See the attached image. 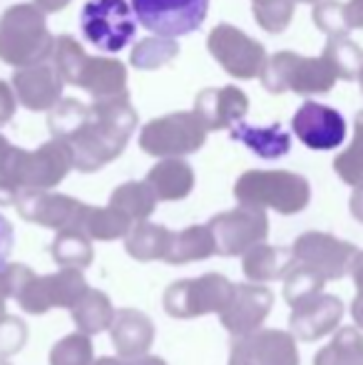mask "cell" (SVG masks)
I'll use <instances>...</instances> for the list:
<instances>
[{"label": "cell", "instance_id": "30", "mask_svg": "<svg viewBox=\"0 0 363 365\" xmlns=\"http://www.w3.org/2000/svg\"><path fill=\"white\" fill-rule=\"evenodd\" d=\"M314 365H363V336L359 328H341L314 358Z\"/></svg>", "mask_w": 363, "mask_h": 365}, {"label": "cell", "instance_id": "49", "mask_svg": "<svg viewBox=\"0 0 363 365\" xmlns=\"http://www.w3.org/2000/svg\"><path fill=\"white\" fill-rule=\"evenodd\" d=\"M13 152H15V147L10 145V142L5 140L3 135H0V172H3V169L8 167L10 157H13Z\"/></svg>", "mask_w": 363, "mask_h": 365}, {"label": "cell", "instance_id": "19", "mask_svg": "<svg viewBox=\"0 0 363 365\" xmlns=\"http://www.w3.org/2000/svg\"><path fill=\"white\" fill-rule=\"evenodd\" d=\"M63 77L53 65H35V68L15 70L13 92L15 100L33 112H53L63 102Z\"/></svg>", "mask_w": 363, "mask_h": 365}, {"label": "cell", "instance_id": "50", "mask_svg": "<svg viewBox=\"0 0 363 365\" xmlns=\"http://www.w3.org/2000/svg\"><path fill=\"white\" fill-rule=\"evenodd\" d=\"M125 365H167V363L157 356H142V358H135V361H125Z\"/></svg>", "mask_w": 363, "mask_h": 365}, {"label": "cell", "instance_id": "38", "mask_svg": "<svg viewBox=\"0 0 363 365\" xmlns=\"http://www.w3.org/2000/svg\"><path fill=\"white\" fill-rule=\"evenodd\" d=\"M296 0H252V10L257 23L267 33H284L294 18Z\"/></svg>", "mask_w": 363, "mask_h": 365}, {"label": "cell", "instance_id": "51", "mask_svg": "<svg viewBox=\"0 0 363 365\" xmlns=\"http://www.w3.org/2000/svg\"><path fill=\"white\" fill-rule=\"evenodd\" d=\"M92 365H125V361L122 358H110V356H105V358H97Z\"/></svg>", "mask_w": 363, "mask_h": 365}, {"label": "cell", "instance_id": "36", "mask_svg": "<svg viewBox=\"0 0 363 365\" xmlns=\"http://www.w3.org/2000/svg\"><path fill=\"white\" fill-rule=\"evenodd\" d=\"M324 284L326 281L321 279L319 274H314V271L306 269V266L296 264L284 279L286 303H289L291 308H296V306H301V303L311 301V298L321 296V293H324Z\"/></svg>", "mask_w": 363, "mask_h": 365}, {"label": "cell", "instance_id": "12", "mask_svg": "<svg viewBox=\"0 0 363 365\" xmlns=\"http://www.w3.org/2000/svg\"><path fill=\"white\" fill-rule=\"evenodd\" d=\"M207 48L212 53V58L237 80L262 77L269 60L262 43H257L254 38H249L247 33H242V30L229 23L217 25L209 33Z\"/></svg>", "mask_w": 363, "mask_h": 365}, {"label": "cell", "instance_id": "15", "mask_svg": "<svg viewBox=\"0 0 363 365\" xmlns=\"http://www.w3.org/2000/svg\"><path fill=\"white\" fill-rule=\"evenodd\" d=\"M18 214L30 224L45 226V229L60 231H83L90 207L65 194L50 192H20L15 199Z\"/></svg>", "mask_w": 363, "mask_h": 365}, {"label": "cell", "instance_id": "37", "mask_svg": "<svg viewBox=\"0 0 363 365\" xmlns=\"http://www.w3.org/2000/svg\"><path fill=\"white\" fill-rule=\"evenodd\" d=\"M92 341L90 336L75 331L58 341L50 351V365H92Z\"/></svg>", "mask_w": 363, "mask_h": 365}, {"label": "cell", "instance_id": "18", "mask_svg": "<svg viewBox=\"0 0 363 365\" xmlns=\"http://www.w3.org/2000/svg\"><path fill=\"white\" fill-rule=\"evenodd\" d=\"M274 293L259 284H237L229 306L222 313V326L234 338H247L262 331V323L272 313Z\"/></svg>", "mask_w": 363, "mask_h": 365}, {"label": "cell", "instance_id": "23", "mask_svg": "<svg viewBox=\"0 0 363 365\" xmlns=\"http://www.w3.org/2000/svg\"><path fill=\"white\" fill-rule=\"evenodd\" d=\"M147 187L155 192L157 202H180L194 189V169L184 159H162L147 172Z\"/></svg>", "mask_w": 363, "mask_h": 365}, {"label": "cell", "instance_id": "35", "mask_svg": "<svg viewBox=\"0 0 363 365\" xmlns=\"http://www.w3.org/2000/svg\"><path fill=\"white\" fill-rule=\"evenodd\" d=\"M334 169L349 187H363V110L356 115V132L346 152H341L334 162Z\"/></svg>", "mask_w": 363, "mask_h": 365}, {"label": "cell", "instance_id": "7", "mask_svg": "<svg viewBox=\"0 0 363 365\" xmlns=\"http://www.w3.org/2000/svg\"><path fill=\"white\" fill-rule=\"evenodd\" d=\"M234 286L227 276L222 274H204L199 279L175 281L165 291V311L172 318H199L207 313H219L229 306L234 296Z\"/></svg>", "mask_w": 363, "mask_h": 365}, {"label": "cell", "instance_id": "8", "mask_svg": "<svg viewBox=\"0 0 363 365\" xmlns=\"http://www.w3.org/2000/svg\"><path fill=\"white\" fill-rule=\"evenodd\" d=\"M207 142V127L194 112H172L147 122L140 132L142 152L162 159H182Z\"/></svg>", "mask_w": 363, "mask_h": 365}, {"label": "cell", "instance_id": "5", "mask_svg": "<svg viewBox=\"0 0 363 365\" xmlns=\"http://www.w3.org/2000/svg\"><path fill=\"white\" fill-rule=\"evenodd\" d=\"M234 197L242 207L274 209L276 214H299L309 207L311 187L306 177L286 169H252L244 172L234 184Z\"/></svg>", "mask_w": 363, "mask_h": 365}, {"label": "cell", "instance_id": "1", "mask_svg": "<svg viewBox=\"0 0 363 365\" xmlns=\"http://www.w3.org/2000/svg\"><path fill=\"white\" fill-rule=\"evenodd\" d=\"M53 140H60L73 152L75 169L97 172L125 152L137 127V112L127 92L102 97L92 105L63 100L48 117Z\"/></svg>", "mask_w": 363, "mask_h": 365}, {"label": "cell", "instance_id": "52", "mask_svg": "<svg viewBox=\"0 0 363 365\" xmlns=\"http://www.w3.org/2000/svg\"><path fill=\"white\" fill-rule=\"evenodd\" d=\"M359 82H361V90H363V68H361V73H359Z\"/></svg>", "mask_w": 363, "mask_h": 365}, {"label": "cell", "instance_id": "28", "mask_svg": "<svg viewBox=\"0 0 363 365\" xmlns=\"http://www.w3.org/2000/svg\"><path fill=\"white\" fill-rule=\"evenodd\" d=\"M73 321L78 326L80 333L85 336H97V333L107 331L115 321V308H112V301L107 293L97 291V289H88L83 298L75 303L73 311Z\"/></svg>", "mask_w": 363, "mask_h": 365}, {"label": "cell", "instance_id": "31", "mask_svg": "<svg viewBox=\"0 0 363 365\" xmlns=\"http://www.w3.org/2000/svg\"><path fill=\"white\" fill-rule=\"evenodd\" d=\"M50 254L63 269L83 271L92 264V244L83 231H60L50 244Z\"/></svg>", "mask_w": 363, "mask_h": 365}, {"label": "cell", "instance_id": "17", "mask_svg": "<svg viewBox=\"0 0 363 365\" xmlns=\"http://www.w3.org/2000/svg\"><path fill=\"white\" fill-rule=\"evenodd\" d=\"M291 130L309 149H336L346 140V120L334 110L321 102L306 100L299 107V112L291 120Z\"/></svg>", "mask_w": 363, "mask_h": 365}, {"label": "cell", "instance_id": "16", "mask_svg": "<svg viewBox=\"0 0 363 365\" xmlns=\"http://www.w3.org/2000/svg\"><path fill=\"white\" fill-rule=\"evenodd\" d=\"M229 365H299L296 338L286 331H257L247 338H234Z\"/></svg>", "mask_w": 363, "mask_h": 365}, {"label": "cell", "instance_id": "33", "mask_svg": "<svg viewBox=\"0 0 363 365\" xmlns=\"http://www.w3.org/2000/svg\"><path fill=\"white\" fill-rule=\"evenodd\" d=\"M321 58L334 68L339 80H359L363 68V50L351 38H329Z\"/></svg>", "mask_w": 363, "mask_h": 365}, {"label": "cell", "instance_id": "41", "mask_svg": "<svg viewBox=\"0 0 363 365\" xmlns=\"http://www.w3.org/2000/svg\"><path fill=\"white\" fill-rule=\"evenodd\" d=\"M28 341V328L20 318L5 316L0 321V358H8L18 353Z\"/></svg>", "mask_w": 363, "mask_h": 365}, {"label": "cell", "instance_id": "25", "mask_svg": "<svg viewBox=\"0 0 363 365\" xmlns=\"http://www.w3.org/2000/svg\"><path fill=\"white\" fill-rule=\"evenodd\" d=\"M172 236L175 231H170L162 224H152V221H142L135 224L132 231L125 239V249L140 264H150V261H165L167 251H170Z\"/></svg>", "mask_w": 363, "mask_h": 365}, {"label": "cell", "instance_id": "4", "mask_svg": "<svg viewBox=\"0 0 363 365\" xmlns=\"http://www.w3.org/2000/svg\"><path fill=\"white\" fill-rule=\"evenodd\" d=\"M53 68L63 77V82L88 90L95 100L127 92V68L115 58H90L78 40L70 35L55 40Z\"/></svg>", "mask_w": 363, "mask_h": 365}, {"label": "cell", "instance_id": "13", "mask_svg": "<svg viewBox=\"0 0 363 365\" xmlns=\"http://www.w3.org/2000/svg\"><path fill=\"white\" fill-rule=\"evenodd\" d=\"M207 226L214 236V249L219 256H244L254 246L264 244L269 236L267 212L242 204L232 212L212 217Z\"/></svg>", "mask_w": 363, "mask_h": 365}, {"label": "cell", "instance_id": "3", "mask_svg": "<svg viewBox=\"0 0 363 365\" xmlns=\"http://www.w3.org/2000/svg\"><path fill=\"white\" fill-rule=\"evenodd\" d=\"M55 38L35 3L13 5L0 18V60L15 70L35 68L53 58Z\"/></svg>", "mask_w": 363, "mask_h": 365}, {"label": "cell", "instance_id": "14", "mask_svg": "<svg viewBox=\"0 0 363 365\" xmlns=\"http://www.w3.org/2000/svg\"><path fill=\"white\" fill-rule=\"evenodd\" d=\"M88 281L83 271L78 269H60L48 276H35L28 281L20 296L15 298L18 306L30 316H43L50 308H70L88 293Z\"/></svg>", "mask_w": 363, "mask_h": 365}, {"label": "cell", "instance_id": "22", "mask_svg": "<svg viewBox=\"0 0 363 365\" xmlns=\"http://www.w3.org/2000/svg\"><path fill=\"white\" fill-rule=\"evenodd\" d=\"M110 338L122 361H135V358L147 356V351L155 343V323L142 311L120 308L110 326Z\"/></svg>", "mask_w": 363, "mask_h": 365}, {"label": "cell", "instance_id": "6", "mask_svg": "<svg viewBox=\"0 0 363 365\" xmlns=\"http://www.w3.org/2000/svg\"><path fill=\"white\" fill-rule=\"evenodd\" d=\"M336 73L324 58H304L296 53H276L267 60L262 73V85L272 95L296 92V95H321L334 90Z\"/></svg>", "mask_w": 363, "mask_h": 365}, {"label": "cell", "instance_id": "27", "mask_svg": "<svg viewBox=\"0 0 363 365\" xmlns=\"http://www.w3.org/2000/svg\"><path fill=\"white\" fill-rule=\"evenodd\" d=\"M214 254H217V249H214V236L209 231V226H189V229L172 236L165 261L172 266H184L194 264V261H204Z\"/></svg>", "mask_w": 363, "mask_h": 365}, {"label": "cell", "instance_id": "53", "mask_svg": "<svg viewBox=\"0 0 363 365\" xmlns=\"http://www.w3.org/2000/svg\"><path fill=\"white\" fill-rule=\"evenodd\" d=\"M299 3H319V0H299Z\"/></svg>", "mask_w": 363, "mask_h": 365}, {"label": "cell", "instance_id": "34", "mask_svg": "<svg viewBox=\"0 0 363 365\" xmlns=\"http://www.w3.org/2000/svg\"><path fill=\"white\" fill-rule=\"evenodd\" d=\"M180 55V45L177 40L170 38H145L135 45L130 55V63L132 68L137 70H157V68H165L167 63Z\"/></svg>", "mask_w": 363, "mask_h": 365}, {"label": "cell", "instance_id": "24", "mask_svg": "<svg viewBox=\"0 0 363 365\" xmlns=\"http://www.w3.org/2000/svg\"><path fill=\"white\" fill-rule=\"evenodd\" d=\"M296 266L294 254L291 249H281V246H269V244H259L252 251L244 254V276H247L252 284H269L276 279H286L291 269Z\"/></svg>", "mask_w": 363, "mask_h": 365}, {"label": "cell", "instance_id": "43", "mask_svg": "<svg viewBox=\"0 0 363 365\" xmlns=\"http://www.w3.org/2000/svg\"><path fill=\"white\" fill-rule=\"evenodd\" d=\"M10 251H13V226L0 214V269L8 266Z\"/></svg>", "mask_w": 363, "mask_h": 365}, {"label": "cell", "instance_id": "2", "mask_svg": "<svg viewBox=\"0 0 363 365\" xmlns=\"http://www.w3.org/2000/svg\"><path fill=\"white\" fill-rule=\"evenodd\" d=\"M73 167V152L60 140L45 142L35 152L15 147L8 167L0 172V204H15L20 192H48L58 187Z\"/></svg>", "mask_w": 363, "mask_h": 365}, {"label": "cell", "instance_id": "40", "mask_svg": "<svg viewBox=\"0 0 363 365\" xmlns=\"http://www.w3.org/2000/svg\"><path fill=\"white\" fill-rule=\"evenodd\" d=\"M30 279H35V274L25 264H8L0 269V321L5 318V301L18 298Z\"/></svg>", "mask_w": 363, "mask_h": 365}, {"label": "cell", "instance_id": "44", "mask_svg": "<svg viewBox=\"0 0 363 365\" xmlns=\"http://www.w3.org/2000/svg\"><path fill=\"white\" fill-rule=\"evenodd\" d=\"M346 20H349V28L363 30V0H349L346 5Z\"/></svg>", "mask_w": 363, "mask_h": 365}, {"label": "cell", "instance_id": "46", "mask_svg": "<svg viewBox=\"0 0 363 365\" xmlns=\"http://www.w3.org/2000/svg\"><path fill=\"white\" fill-rule=\"evenodd\" d=\"M351 316H354L356 328H363V291H356V298L351 303Z\"/></svg>", "mask_w": 363, "mask_h": 365}, {"label": "cell", "instance_id": "32", "mask_svg": "<svg viewBox=\"0 0 363 365\" xmlns=\"http://www.w3.org/2000/svg\"><path fill=\"white\" fill-rule=\"evenodd\" d=\"M132 221L112 207H90L85 219V236L90 241H115L127 239L132 231Z\"/></svg>", "mask_w": 363, "mask_h": 365}, {"label": "cell", "instance_id": "26", "mask_svg": "<svg viewBox=\"0 0 363 365\" xmlns=\"http://www.w3.org/2000/svg\"><path fill=\"white\" fill-rule=\"evenodd\" d=\"M232 140L242 142L247 149H252L257 157L262 159H279L289 154L291 149V135L276 122L269 127H249L239 122L232 130Z\"/></svg>", "mask_w": 363, "mask_h": 365}, {"label": "cell", "instance_id": "39", "mask_svg": "<svg viewBox=\"0 0 363 365\" xmlns=\"http://www.w3.org/2000/svg\"><path fill=\"white\" fill-rule=\"evenodd\" d=\"M314 23L329 38H349L351 28L346 20V5L339 0H319L314 8Z\"/></svg>", "mask_w": 363, "mask_h": 365}, {"label": "cell", "instance_id": "54", "mask_svg": "<svg viewBox=\"0 0 363 365\" xmlns=\"http://www.w3.org/2000/svg\"><path fill=\"white\" fill-rule=\"evenodd\" d=\"M0 365H10L8 361H5V358H0Z\"/></svg>", "mask_w": 363, "mask_h": 365}, {"label": "cell", "instance_id": "11", "mask_svg": "<svg viewBox=\"0 0 363 365\" xmlns=\"http://www.w3.org/2000/svg\"><path fill=\"white\" fill-rule=\"evenodd\" d=\"M291 254L296 264L311 269L324 281H339L351 274V266L361 251L351 241H341L324 231H306L294 241Z\"/></svg>", "mask_w": 363, "mask_h": 365}, {"label": "cell", "instance_id": "47", "mask_svg": "<svg viewBox=\"0 0 363 365\" xmlns=\"http://www.w3.org/2000/svg\"><path fill=\"white\" fill-rule=\"evenodd\" d=\"M351 214H354L356 221L363 224V187L356 189L354 197H351Z\"/></svg>", "mask_w": 363, "mask_h": 365}, {"label": "cell", "instance_id": "42", "mask_svg": "<svg viewBox=\"0 0 363 365\" xmlns=\"http://www.w3.org/2000/svg\"><path fill=\"white\" fill-rule=\"evenodd\" d=\"M15 92L13 87L8 85V82L0 80V127L8 125L10 120H13L15 115Z\"/></svg>", "mask_w": 363, "mask_h": 365}, {"label": "cell", "instance_id": "10", "mask_svg": "<svg viewBox=\"0 0 363 365\" xmlns=\"http://www.w3.org/2000/svg\"><path fill=\"white\" fill-rule=\"evenodd\" d=\"M209 0H132L137 23L155 38H180L202 28Z\"/></svg>", "mask_w": 363, "mask_h": 365}, {"label": "cell", "instance_id": "9", "mask_svg": "<svg viewBox=\"0 0 363 365\" xmlns=\"http://www.w3.org/2000/svg\"><path fill=\"white\" fill-rule=\"evenodd\" d=\"M88 43L102 53H120L137 30V18L127 0H88L80 18Z\"/></svg>", "mask_w": 363, "mask_h": 365}, {"label": "cell", "instance_id": "21", "mask_svg": "<svg viewBox=\"0 0 363 365\" xmlns=\"http://www.w3.org/2000/svg\"><path fill=\"white\" fill-rule=\"evenodd\" d=\"M249 112V97L239 87H209L194 100V115L209 130H234Z\"/></svg>", "mask_w": 363, "mask_h": 365}, {"label": "cell", "instance_id": "48", "mask_svg": "<svg viewBox=\"0 0 363 365\" xmlns=\"http://www.w3.org/2000/svg\"><path fill=\"white\" fill-rule=\"evenodd\" d=\"M351 279L356 284V291H363V251L356 256L354 266H351Z\"/></svg>", "mask_w": 363, "mask_h": 365}, {"label": "cell", "instance_id": "29", "mask_svg": "<svg viewBox=\"0 0 363 365\" xmlns=\"http://www.w3.org/2000/svg\"><path fill=\"white\" fill-rule=\"evenodd\" d=\"M110 207L117 209L120 214H125L132 224H142L152 217L157 207V197L147 182H125L112 192Z\"/></svg>", "mask_w": 363, "mask_h": 365}, {"label": "cell", "instance_id": "45", "mask_svg": "<svg viewBox=\"0 0 363 365\" xmlns=\"http://www.w3.org/2000/svg\"><path fill=\"white\" fill-rule=\"evenodd\" d=\"M70 3H73V0H35V5H38L43 13H58V10L68 8Z\"/></svg>", "mask_w": 363, "mask_h": 365}, {"label": "cell", "instance_id": "20", "mask_svg": "<svg viewBox=\"0 0 363 365\" xmlns=\"http://www.w3.org/2000/svg\"><path fill=\"white\" fill-rule=\"evenodd\" d=\"M344 311H346L344 301L339 296L321 293V296L291 308V316H289L291 336L304 343L319 341V338L329 336V333H334L339 328Z\"/></svg>", "mask_w": 363, "mask_h": 365}]
</instances>
